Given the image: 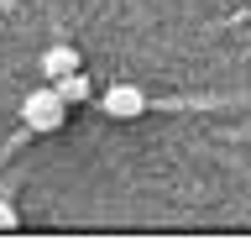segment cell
Instances as JSON below:
<instances>
[{"mask_svg":"<svg viewBox=\"0 0 251 241\" xmlns=\"http://www.w3.org/2000/svg\"><path fill=\"white\" fill-rule=\"evenodd\" d=\"M100 105H105V115H110V121H136L141 110H152L147 89H136V84H115V89L100 100Z\"/></svg>","mask_w":251,"mask_h":241,"instance_id":"7a4b0ae2","label":"cell"},{"mask_svg":"<svg viewBox=\"0 0 251 241\" xmlns=\"http://www.w3.org/2000/svg\"><path fill=\"white\" fill-rule=\"evenodd\" d=\"M52 89H58L68 105H78V100H89V79L84 74H63V79H52Z\"/></svg>","mask_w":251,"mask_h":241,"instance_id":"277c9868","label":"cell"},{"mask_svg":"<svg viewBox=\"0 0 251 241\" xmlns=\"http://www.w3.org/2000/svg\"><path fill=\"white\" fill-rule=\"evenodd\" d=\"M21 121H26V131H58L68 121V100L58 89H31L21 105Z\"/></svg>","mask_w":251,"mask_h":241,"instance_id":"6da1fadb","label":"cell"},{"mask_svg":"<svg viewBox=\"0 0 251 241\" xmlns=\"http://www.w3.org/2000/svg\"><path fill=\"white\" fill-rule=\"evenodd\" d=\"M84 68V58H78V48H68V42H52V48L42 53V74L47 79H63V74H78Z\"/></svg>","mask_w":251,"mask_h":241,"instance_id":"3957f363","label":"cell"},{"mask_svg":"<svg viewBox=\"0 0 251 241\" xmlns=\"http://www.w3.org/2000/svg\"><path fill=\"white\" fill-rule=\"evenodd\" d=\"M11 225H21V215H16V210L0 199V231H11Z\"/></svg>","mask_w":251,"mask_h":241,"instance_id":"5b68a950","label":"cell"}]
</instances>
